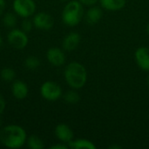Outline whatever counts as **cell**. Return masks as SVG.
I'll list each match as a JSON object with an SVG mask.
<instances>
[{"mask_svg": "<svg viewBox=\"0 0 149 149\" xmlns=\"http://www.w3.org/2000/svg\"><path fill=\"white\" fill-rule=\"evenodd\" d=\"M25 129L18 125H7L0 129V143L5 148L18 149L26 144Z\"/></svg>", "mask_w": 149, "mask_h": 149, "instance_id": "obj_1", "label": "cell"}, {"mask_svg": "<svg viewBox=\"0 0 149 149\" xmlns=\"http://www.w3.org/2000/svg\"><path fill=\"white\" fill-rule=\"evenodd\" d=\"M66 84L72 89H81L87 80V71L86 67L79 62L69 63L64 72Z\"/></svg>", "mask_w": 149, "mask_h": 149, "instance_id": "obj_2", "label": "cell"}, {"mask_svg": "<svg viewBox=\"0 0 149 149\" xmlns=\"http://www.w3.org/2000/svg\"><path fill=\"white\" fill-rule=\"evenodd\" d=\"M84 17V7L79 0L69 1L63 9L62 11V21L69 26L74 27L78 25Z\"/></svg>", "mask_w": 149, "mask_h": 149, "instance_id": "obj_3", "label": "cell"}, {"mask_svg": "<svg viewBox=\"0 0 149 149\" xmlns=\"http://www.w3.org/2000/svg\"><path fill=\"white\" fill-rule=\"evenodd\" d=\"M40 95L43 99L48 101H56L62 96V88L61 86L51 80H47L44 82L39 89Z\"/></svg>", "mask_w": 149, "mask_h": 149, "instance_id": "obj_4", "label": "cell"}, {"mask_svg": "<svg viewBox=\"0 0 149 149\" xmlns=\"http://www.w3.org/2000/svg\"><path fill=\"white\" fill-rule=\"evenodd\" d=\"M12 8L17 16L22 18H29L36 12V3L34 0H14Z\"/></svg>", "mask_w": 149, "mask_h": 149, "instance_id": "obj_5", "label": "cell"}, {"mask_svg": "<svg viewBox=\"0 0 149 149\" xmlns=\"http://www.w3.org/2000/svg\"><path fill=\"white\" fill-rule=\"evenodd\" d=\"M7 41L11 47L22 50L28 45L29 38L27 33L22 29L12 28L7 35Z\"/></svg>", "mask_w": 149, "mask_h": 149, "instance_id": "obj_6", "label": "cell"}, {"mask_svg": "<svg viewBox=\"0 0 149 149\" xmlns=\"http://www.w3.org/2000/svg\"><path fill=\"white\" fill-rule=\"evenodd\" d=\"M32 22L34 27L43 31H49L53 27V17L46 12H38L33 15Z\"/></svg>", "mask_w": 149, "mask_h": 149, "instance_id": "obj_7", "label": "cell"}, {"mask_svg": "<svg viewBox=\"0 0 149 149\" xmlns=\"http://www.w3.org/2000/svg\"><path fill=\"white\" fill-rule=\"evenodd\" d=\"M46 58L52 65L59 67L65 62V54L62 49L58 47H52L46 52Z\"/></svg>", "mask_w": 149, "mask_h": 149, "instance_id": "obj_8", "label": "cell"}, {"mask_svg": "<svg viewBox=\"0 0 149 149\" xmlns=\"http://www.w3.org/2000/svg\"><path fill=\"white\" fill-rule=\"evenodd\" d=\"M54 134H55L56 138L59 141L66 143V144H68L71 141H72L74 137L73 132L71 129V127L68 125L64 124V123L58 124L55 127Z\"/></svg>", "mask_w": 149, "mask_h": 149, "instance_id": "obj_9", "label": "cell"}, {"mask_svg": "<svg viewBox=\"0 0 149 149\" xmlns=\"http://www.w3.org/2000/svg\"><path fill=\"white\" fill-rule=\"evenodd\" d=\"M134 58L138 66L141 70L149 72V48L139 47L135 51Z\"/></svg>", "mask_w": 149, "mask_h": 149, "instance_id": "obj_10", "label": "cell"}, {"mask_svg": "<svg viewBox=\"0 0 149 149\" xmlns=\"http://www.w3.org/2000/svg\"><path fill=\"white\" fill-rule=\"evenodd\" d=\"M80 41H81V36L78 32L72 31L64 38L62 42L63 49L67 52H72L79 46Z\"/></svg>", "mask_w": 149, "mask_h": 149, "instance_id": "obj_11", "label": "cell"}, {"mask_svg": "<svg viewBox=\"0 0 149 149\" xmlns=\"http://www.w3.org/2000/svg\"><path fill=\"white\" fill-rule=\"evenodd\" d=\"M29 93V88L26 83L22 80H14L11 85V94L18 100H24Z\"/></svg>", "mask_w": 149, "mask_h": 149, "instance_id": "obj_12", "label": "cell"}, {"mask_svg": "<svg viewBox=\"0 0 149 149\" xmlns=\"http://www.w3.org/2000/svg\"><path fill=\"white\" fill-rule=\"evenodd\" d=\"M102 16H103L102 8H100L99 6L92 5L87 10V11L85 15V19L88 24L93 25V24H97L101 19Z\"/></svg>", "mask_w": 149, "mask_h": 149, "instance_id": "obj_13", "label": "cell"}, {"mask_svg": "<svg viewBox=\"0 0 149 149\" xmlns=\"http://www.w3.org/2000/svg\"><path fill=\"white\" fill-rule=\"evenodd\" d=\"M101 8L108 11H118L126 6L127 0H99Z\"/></svg>", "mask_w": 149, "mask_h": 149, "instance_id": "obj_14", "label": "cell"}, {"mask_svg": "<svg viewBox=\"0 0 149 149\" xmlns=\"http://www.w3.org/2000/svg\"><path fill=\"white\" fill-rule=\"evenodd\" d=\"M69 148L72 149H96L97 147L94 143L86 139L72 140L68 143Z\"/></svg>", "mask_w": 149, "mask_h": 149, "instance_id": "obj_15", "label": "cell"}, {"mask_svg": "<svg viewBox=\"0 0 149 149\" xmlns=\"http://www.w3.org/2000/svg\"><path fill=\"white\" fill-rule=\"evenodd\" d=\"M26 145L31 149H43L45 148L44 141L38 135L35 134H31L27 137Z\"/></svg>", "mask_w": 149, "mask_h": 149, "instance_id": "obj_16", "label": "cell"}, {"mask_svg": "<svg viewBox=\"0 0 149 149\" xmlns=\"http://www.w3.org/2000/svg\"><path fill=\"white\" fill-rule=\"evenodd\" d=\"M17 23V14L14 12H6L3 13V24L5 27L7 28H15Z\"/></svg>", "mask_w": 149, "mask_h": 149, "instance_id": "obj_17", "label": "cell"}, {"mask_svg": "<svg viewBox=\"0 0 149 149\" xmlns=\"http://www.w3.org/2000/svg\"><path fill=\"white\" fill-rule=\"evenodd\" d=\"M1 79L5 82H13L16 78V72L10 67H4L0 72Z\"/></svg>", "mask_w": 149, "mask_h": 149, "instance_id": "obj_18", "label": "cell"}, {"mask_svg": "<svg viewBox=\"0 0 149 149\" xmlns=\"http://www.w3.org/2000/svg\"><path fill=\"white\" fill-rule=\"evenodd\" d=\"M24 65L25 68L29 69V70H35L37 68L39 67L40 65V60L38 57L36 56H29L27 57L24 61Z\"/></svg>", "mask_w": 149, "mask_h": 149, "instance_id": "obj_19", "label": "cell"}, {"mask_svg": "<svg viewBox=\"0 0 149 149\" xmlns=\"http://www.w3.org/2000/svg\"><path fill=\"white\" fill-rule=\"evenodd\" d=\"M64 100L68 104H76L79 101L80 96L75 89H72L65 93Z\"/></svg>", "mask_w": 149, "mask_h": 149, "instance_id": "obj_20", "label": "cell"}, {"mask_svg": "<svg viewBox=\"0 0 149 149\" xmlns=\"http://www.w3.org/2000/svg\"><path fill=\"white\" fill-rule=\"evenodd\" d=\"M33 27H34V25H33L32 20H30L29 18H24V20L22 21V24H21V29L24 32H26V33L31 32Z\"/></svg>", "mask_w": 149, "mask_h": 149, "instance_id": "obj_21", "label": "cell"}, {"mask_svg": "<svg viewBox=\"0 0 149 149\" xmlns=\"http://www.w3.org/2000/svg\"><path fill=\"white\" fill-rule=\"evenodd\" d=\"M51 149H68L69 148V146L68 144L66 143H64V142H59V143H57V144H54L52 145L51 148Z\"/></svg>", "mask_w": 149, "mask_h": 149, "instance_id": "obj_22", "label": "cell"}, {"mask_svg": "<svg viewBox=\"0 0 149 149\" xmlns=\"http://www.w3.org/2000/svg\"><path fill=\"white\" fill-rule=\"evenodd\" d=\"M6 107V102L4 98L0 94V115L3 113V111L5 110Z\"/></svg>", "mask_w": 149, "mask_h": 149, "instance_id": "obj_23", "label": "cell"}, {"mask_svg": "<svg viewBox=\"0 0 149 149\" xmlns=\"http://www.w3.org/2000/svg\"><path fill=\"white\" fill-rule=\"evenodd\" d=\"M83 5H86V6H92L94 5L99 0H79Z\"/></svg>", "mask_w": 149, "mask_h": 149, "instance_id": "obj_24", "label": "cell"}, {"mask_svg": "<svg viewBox=\"0 0 149 149\" xmlns=\"http://www.w3.org/2000/svg\"><path fill=\"white\" fill-rule=\"evenodd\" d=\"M5 7H6L5 0H0V17H2L3 15Z\"/></svg>", "mask_w": 149, "mask_h": 149, "instance_id": "obj_25", "label": "cell"}, {"mask_svg": "<svg viewBox=\"0 0 149 149\" xmlns=\"http://www.w3.org/2000/svg\"><path fill=\"white\" fill-rule=\"evenodd\" d=\"M109 148L110 149H120L121 148V147H120V146H118V145H112V146H110V147H109Z\"/></svg>", "mask_w": 149, "mask_h": 149, "instance_id": "obj_26", "label": "cell"}, {"mask_svg": "<svg viewBox=\"0 0 149 149\" xmlns=\"http://www.w3.org/2000/svg\"><path fill=\"white\" fill-rule=\"evenodd\" d=\"M146 30H147V32L149 34V23L148 24V25H147V28H146Z\"/></svg>", "mask_w": 149, "mask_h": 149, "instance_id": "obj_27", "label": "cell"}, {"mask_svg": "<svg viewBox=\"0 0 149 149\" xmlns=\"http://www.w3.org/2000/svg\"><path fill=\"white\" fill-rule=\"evenodd\" d=\"M2 43H3V38H2V36L0 35V46L2 45Z\"/></svg>", "mask_w": 149, "mask_h": 149, "instance_id": "obj_28", "label": "cell"}, {"mask_svg": "<svg viewBox=\"0 0 149 149\" xmlns=\"http://www.w3.org/2000/svg\"><path fill=\"white\" fill-rule=\"evenodd\" d=\"M148 87H149V76H148Z\"/></svg>", "mask_w": 149, "mask_h": 149, "instance_id": "obj_29", "label": "cell"}, {"mask_svg": "<svg viewBox=\"0 0 149 149\" xmlns=\"http://www.w3.org/2000/svg\"><path fill=\"white\" fill-rule=\"evenodd\" d=\"M60 1H63V2H65V1H69V0H60Z\"/></svg>", "mask_w": 149, "mask_h": 149, "instance_id": "obj_30", "label": "cell"}, {"mask_svg": "<svg viewBox=\"0 0 149 149\" xmlns=\"http://www.w3.org/2000/svg\"><path fill=\"white\" fill-rule=\"evenodd\" d=\"M0 127H1V119H0Z\"/></svg>", "mask_w": 149, "mask_h": 149, "instance_id": "obj_31", "label": "cell"}]
</instances>
